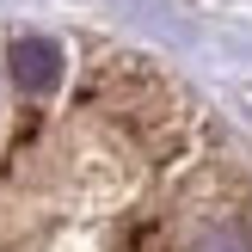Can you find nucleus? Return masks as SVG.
<instances>
[{
	"label": "nucleus",
	"instance_id": "obj_1",
	"mask_svg": "<svg viewBox=\"0 0 252 252\" xmlns=\"http://www.w3.org/2000/svg\"><path fill=\"white\" fill-rule=\"evenodd\" d=\"M19 74H31V86L56 80V49L49 43H19Z\"/></svg>",
	"mask_w": 252,
	"mask_h": 252
}]
</instances>
